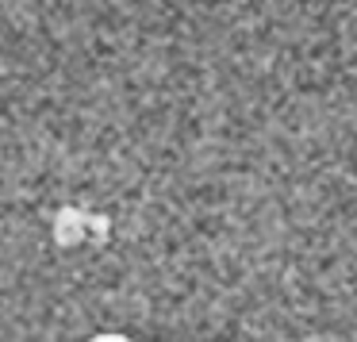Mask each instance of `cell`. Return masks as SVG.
<instances>
[{
    "instance_id": "cell-1",
    "label": "cell",
    "mask_w": 357,
    "mask_h": 342,
    "mask_svg": "<svg viewBox=\"0 0 357 342\" xmlns=\"http://www.w3.org/2000/svg\"><path fill=\"white\" fill-rule=\"evenodd\" d=\"M85 342H135V339H127V334H119V331H100V334H93V339H85Z\"/></svg>"
}]
</instances>
